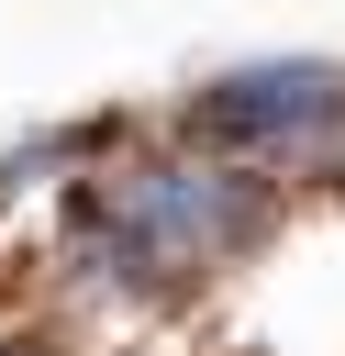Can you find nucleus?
<instances>
[{
    "label": "nucleus",
    "instance_id": "1",
    "mask_svg": "<svg viewBox=\"0 0 345 356\" xmlns=\"http://www.w3.org/2000/svg\"><path fill=\"white\" fill-rule=\"evenodd\" d=\"M78 200L134 245V267H145L156 289H189V278L234 267V256L267 245V222H278V189H267L245 156H223V145H145V156H100V167L78 178Z\"/></svg>",
    "mask_w": 345,
    "mask_h": 356
},
{
    "label": "nucleus",
    "instance_id": "2",
    "mask_svg": "<svg viewBox=\"0 0 345 356\" xmlns=\"http://www.w3.org/2000/svg\"><path fill=\"white\" fill-rule=\"evenodd\" d=\"M223 145V156H300L323 167L345 145V67L334 56H256V67H223L211 89H189V145Z\"/></svg>",
    "mask_w": 345,
    "mask_h": 356
}]
</instances>
